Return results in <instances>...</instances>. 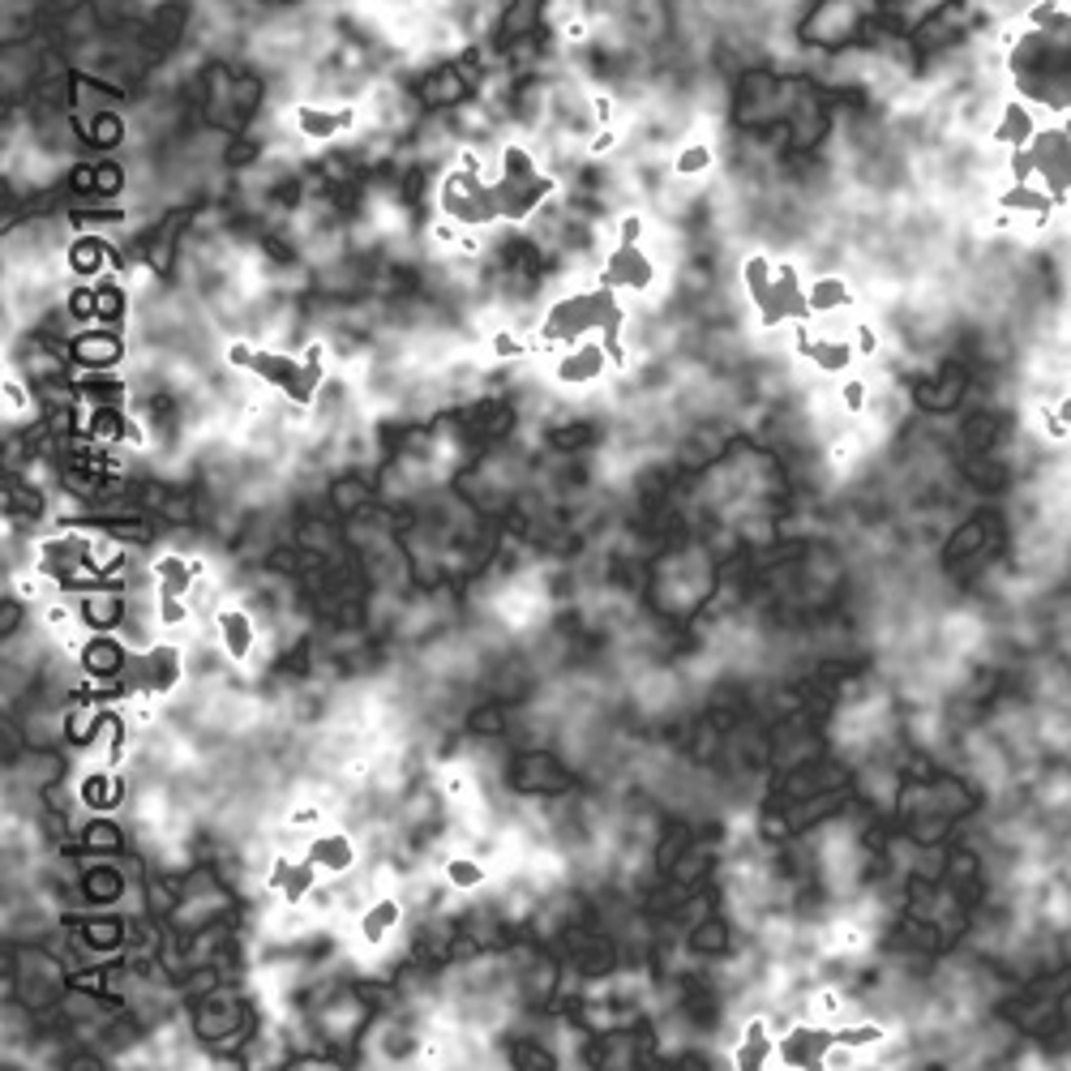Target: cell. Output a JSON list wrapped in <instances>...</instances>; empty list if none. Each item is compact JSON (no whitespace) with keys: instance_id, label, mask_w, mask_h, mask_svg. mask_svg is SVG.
<instances>
[{"instance_id":"cell-1","label":"cell","mask_w":1071,"mask_h":1071,"mask_svg":"<svg viewBox=\"0 0 1071 1071\" xmlns=\"http://www.w3.org/2000/svg\"><path fill=\"white\" fill-rule=\"evenodd\" d=\"M468 172L450 176L441 189V207L459 223H498V219H527L540 207V198L553 194V180L532 167V159L510 146L506 150V176L498 185H476V163L463 159Z\"/></svg>"},{"instance_id":"cell-2","label":"cell","mask_w":1071,"mask_h":1071,"mask_svg":"<svg viewBox=\"0 0 1071 1071\" xmlns=\"http://www.w3.org/2000/svg\"><path fill=\"white\" fill-rule=\"evenodd\" d=\"M613 291L618 287L600 284L596 291H583V296H566V300H558L553 309H549V317H545V344H562V339H578V335H591V331H600V339H605V348H609V357L613 364H622V322H626V313H622V304L613 300Z\"/></svg>"},{"instance_id":"cell-3","label":"cell","mask_w":1071,"mask_h":1071,"mask_svg":"<svg viewBox=\"0 0 1071 1071\" xmlns=\"http://www.w3.org/2000/svg\"><path fill=\"white\" fill-rule=\"evenodd\" d=\"M227 357L236 360V364H249L258 377H266L271 386H279L284 395H291V403H313V390H317V382L326 377V369H322V344H313L304 360H287V357H275V352H249L245 344H236Z\"/></svg>"},{"instance_id":"cell-4","label":"cell","mask_w":1071,"mask_h":1071,"mask_svg":"<svg viewBox=\"0 0 1071 1071\" xmlns=\"http://www.w3.org/2000/svg\"><path fill=\"white\" fill-rule=\"evenodd\" d=\"M180 682V651L176 647H154V651H121V686L108 690L116 695H167Z\"/></svg>"},{"instance_id":"cell-5","label":"cell","mask_w":1071,"mask_h":1071,"mask_svg":"<svg viewBox=\"0 0 1071 1071\" xmlns=\"http://www.w3.org/2000/svg\"><path fill=\"white\" fill-rule=\"evenodd\" d=\"M883 1037V1029L865 1024V1029H793L781 1042L788 1068H814L832 1046H874Z\"/></svg>"},{"instance_id":"cell-6","label":"cell","mask_w":1071,"mask_h":1071,"mask_svg":"<svg viewBox=\"0 0 1071 1071\" xmlns=\"http://www.w3.org/2000/svg\"><path fill=\"white\" fill-rule=\"evenodd\" d=\"M755 304H759V322L768 331L781 326V322H810V313H814V304L806 300V291L797 284V271L793 266H781V275L772 279V287Z\"/></svg>"},{"instance_id":"cell-7","label":"cell","mask_w":1071,"mask_h":1071,"mask_svg":"<svg viewBox=\"0 0 1071 1071\" xmlns=\"http://www.w3.org/2000/svg\"><path fill=\"white\" fill-rule=\"evenodd\" d=\"M651 262L643 258L639 249H635V240H622L613 253H609V262H605V275H600V284L609 287H635V291H647L651 287Z\"/></svg>"},{"instance_id":"cell-8","label":"cell","mask_w":1071,"mask_h":1071,"mask_svg":"<svg viewBox=\"0 0 1071 1071\" xmlns=\"http://www.w3.org/2000/svg\"><path fill=\"white\" fill-rule=\"evenodd\" d=\"M1037 134H1042V121H1037L1033 103H1029L1024 95H1020V99H1011V103L1002 108L999 125H995V142L1007 146V150H1029Z\"/></svg>"},{"instance_id":"cell-9","label":"cell","mask_w":1071,"mask_h":1071,"mask_svg":"<svg viewBox=\"0 0 1071 1071\" xmlns=\"http://www.w3.org/2000/svg\"><path fill=\"white\" fill-rule=\"evenodd\" d=\"M317 861H296V865H287V861H279L275 870H271V887H279L287 896V905H300L304 896H309V887H313V879H317Z\"/></svg>"},{"instance_id":"cell-10","label":"cell","mask_w":1071,"mask_h":1071,"mask_svg":"<svg viewBox=\"0 0 1071 1071\" xmlns=\"http://www.w3.org/2000/svg\"><path fill=\"white\" fill-rule=\"evenodd\" d=\"M605 364H613L609 348L587 344V348H578L574 357H566L562 364H558V377H562V382H591V377H600V373H605Z\"/></svg>"},{"instance_id":"cell-11","label":"cell","mask_w":1071,"mask_h":1071,"mask_svg":"<svg viewBox=\"0 0 1071 1071\" xmlns=\"http://www.w3.org/2000/svg\"><path fill=\"white\" fill-rule=\"evenodd\" d=\"M797 352L810 357L819 369H827V373H840V369L849 364V357H854L849 344H823V339H806V335L797 339Z\"/></svg>"},{"instance_id":"cell-12","label":"cell","mask_w":1071,"mask_h":1071,"mask_svg":"<svg viewBox=\"0 0 1071 1071\" xmlns=\"http://www.w3.org/2000/svg\"><path fill=\"white\" fill-rule=\"evenodd\" d=\"M154 574H159V600H180L189 591V583H194V571L180 558H163L154 566Z\"/></svg>"},{"instance_id":"cell-13","label":"cell","mask_w":1071,"mask_h":1071,"mask_svg":"<svg viewBox=\"0 0 1071 1071\" xmlns=\"http://www.w3.org/2000/svg\"><path fill=\"white\" fill-rule=\"evenodd\" d=\"M309 861H317L326 870H348L352 865V845H348V836H322V840L309 845Z\"/></svg>"},{"instance_id":"cell-14","label":"cell","mask_w":1071,"mask_h":1071,"mask_svg":"<svg viewBox=\"0 0 1071 1071\" xmlns=\"http://www.w3.org/2000/svg\"><path fill=\"white\" fill-rule=\"evenodd\" d=\"M219 626H223L227 651H232L236 660H245V656H249V643H253V635H249V618H245L240 609H223V613H219Z\"/></svg>"},{"instance_id":"cell-15","label":"cell","mask_w":1071,"mask_h":1071,"mask_svg":"<svg viewBox=\"0 0 1071 1071\" xmlns=\"http://www.w3.org/2000/svg\"><path fill=\"white\" fill-rule=\"evenodd\" d=\"M395 926H399V905H395V900H382V905L369 909V918H360V938H364V943H382L386 930H395Z\"/></svg>"},{"instance_id":"cell-16","label":"cell","mask_w":1071,"mask_h":1071,"mask_svg":"<svg viewBox=\"0 0 1071 1071\" xmlns=\"http://www.w3.org/2000/svg\"><path fill=\"white\" fill-rule=\"evenodd\" d=\"M810 304H814V313L836 309V304H849V287L840 284V279H819L814 291H810Z\"/></svg>"},{"instance_id":"cell-17","label":"cell","mask_w":1071,"mask_h":1071,"mask_svg":"<svg viewBox=\"0 0 1071 1071\" xmlns=\"http://www.w3.org/2000/svg\"><path fill=\"white\" fill-rule=\"evenodd\" d=\"M763 1055H768V1042H763V1024L755 1020L750 1024V1033H746V1046H742V1068H759L763 1063Z\"/></svg>"},{"instance_id":"cell-18","label":"cell","mask_w":1071,"mask_h":1071,"mask_svg":"<svg viewBox=\"0 0 1071 1071\" xmlns=\"http://www.w3.org/2000/svg\"><path fill=\"white\" fill-rule=\"evenodd\" d=\"M746 287H750L755 300L772 287V262H768V258H750V262H746Z\"/></svg>"},{"instance_id":"cell-19","label":"cell","mask_w":1071,"mask_h":1071,"mask_svg":"<svg viewBox=\"0 0 1071 1071\" xmlns=\"http://www.w3.org/2000/svg\"><path fill=\"white\" fill-rule=\"evenodd\" d=\"M446 879H450L454 887H476V883L485 879V870H481L476 861H450V865H446Z\"/></svg>"},{"instance_id":"cell-20","label":"cell","mask_w":1071,"mask_h":1071,"mask_svg":"<svg viewBox=\"0 0 1071 1071\" xmlns=\"http://www.w3.org/2000/svg\"><path fill=\"white\" fill-rule=\"evenodd\" d=\"M708 163H712V154H708L703 146H695V150H686V154L677 159V172H682V176H690V172H703Z\"/></svg>"},{"instance_id":"cell-21","label":"cell","mask_w":1071,"mask_h":1071,"mask_svg":"<svg viewBox=\"0 0 1071 1071\" xmlns=\"http://www.w3.org/2000/svg\"><path fill=\"white\" fill-rule=\"evenodd\" d=\"M300 121L309 125V134H335V125H344V116H313V112H300Z\"/></svg>"},{"instance_id":"cell-22","label":"cell","mask_w":1071,"mask_h":1071,"mask_svg":"<svg viewBox=\"0 0 1071 1071\" xmlns=\"http://www.w3.org/2000/svg\"><path fill=\"white\" fill-rule=\"evenodd\" d=\"M159 618H163L167 626H176V622H185V609H180V600H159Z\"/></svg>"},{"instance_id":"cell-23","label":"cell","mask_w":1071,"mask_h":1071,"mask_svg":"<svg viewBox=\"0 0 1071 1071\" xmlns=\"http://www.w3.org/2000/svg\"><path fill=\"white\" fill-rule=\"evenodd\" d=\"M861 399H865V386H861V382H849V386H845V403H849V412H861Z\"/></svg>"}]
</instances>
